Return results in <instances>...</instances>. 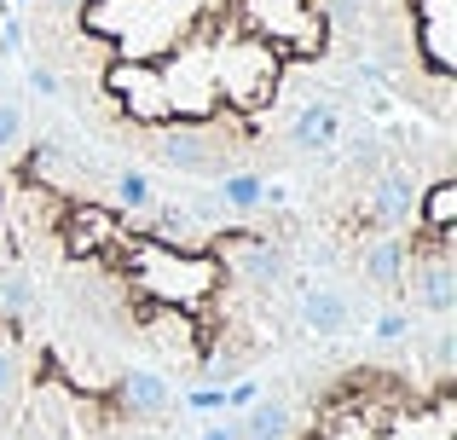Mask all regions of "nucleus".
Instances as JSON below:
<instances>
[{
    "label": "nucleus",
    "mask_w": 457,
    "mask_h": 440,
    "mask_svg": "<svg viewBox=\"0 0 457 440\" xmlns=\"http://www.w3.org/2000/svg\"><path fill=\"white\" fill-rule=\"evenodd\" d=\"M197 440H244V429H237V418L226 411V418H220V423H209V429H203Z\"/></svg>",
    "instance_id": "obj_23"
},
{
    "label": "nucleus",
    "mask_w": 457,
    "mask_h": 440,
    "mask_svg": "<svg viewBox=\"0 0 457 440\" xmlns=\"http://www.w3.org/2000/svg\"><path fill=\"white\" fill-rule=\"evenodd\" d=\"M186 406H191V411H209V418H214V411H226V388H191Z\"/></svg>",
    "instance_id": "obj_21"
},
{
    "label": "nucleus",
    "mask_w": 457,
    "mask_h": 440,
    "mask_svg": "<svg viewBox=\"0 0 457 440\" xmlns=\"http://www.w3.org/2000/svg\"><path fill=\"white\" fill-rule=\"evenodd\" d=\"M261 394H267V383H261V377H232V388H226V411H244V406H255Z\"/></svg>",
    "instance_id": "obj_19"
},
{
    "label": "nucleus",
    "mask_w": 457,
    "mask_h": 440,
    "mask_svg": "<svg viewBox=\"0 0 457 440\" xmlns=\"http://www.w3.org/2000/svg\"><path fill=\"white\" fill-rule=\"evenodd\" d=\"M122 406L134 411V418H162V411L174 406V388L156 371H128L122 377Z\"/></svg>",
    "instance_id": "obj_12"
},
{
    "label": "nucleus",
    "mask_w": 457,
    "mask_h": 440,
    "mask_svg": "<svg viewBox=\"0 0 457 440\" xmlns=\"http://www.w3.org/2000/svg\"><path fill=\"white\" fill-rule=\"evenodd\" d=\"M452 360H457V336H452V330H440V336H435V365H440V371H452Z\"/></svg>",
    "instance_id": "obj_25"
},
{
    "label": "nucleus",
    "mask_w": 457,
    "mask_h": 440,
    "mask_svg": "<svg viewBox=\"0 0 457 440\" xmlns=\"http://www.w3.org/2000/svg\"><path fill=\"white\" fill-rule=\"evenodd\" d=\"M12 6H23V0H12Z\"/></svg>",
    "instance_id": "obj_28"
},
{
    "label": "nucleus",
    "mask_w": 457,
    "mask_h": 440,
    "mask_svg": "<svg viewBox=\"0 0 457 440\" xmlns=\"http://www.w3.org/2000/svg\"><path fill=\"white\" fill-rule=\"evenodd\" d=\"M12 388H18V365H12V353L0 348V400H12Z\"/></svg>",
    "instance_id": "obj_26"
},
{
    "label": "nucleus",
    "mask_w": 457,
    "mask_h": 440,
    "mask_svg": "<svg viewBox=\"0 0 457 440\" xmlns=\"http://www.w3.org/2000/svg\"><path fill=\"white\" fill-rule=\"evenodd\" d=\"M237 429H244V440H290L295 418H290V406H284V400H267V394H261L255 406H244Z\"/></svg>",
    "instance_id": "obj_13"
},
{
    "label": "nucleus",
    "mask_w": 457,
    "mask_h": 440,
    "mask_svg": "<svg viewBox=\"0 0 457 440\" xmlns=\"http://www.w3.org/2000/svg\"><path fill=\"white\" fill-rule=\"evenodd\" d=\"M244 29L278 46V58H312L324 46V6L312 0H244Z\"/></svg>",
    "instance_id": "obj_2"
},
{
    "label": "nucleus",
    "mask_w": 457,
    "mask_h": 440,
    "mask_svg": "<svg viewBox=\"0 0 457 440\" xmlns=\"http://www.w3.org/2000/svg\"><path fill=\"white\" fill-rule=\"evenodd\" d=\"M302 325L312 336H342V330L353 325V307H347L342 290H307L302 295Z\"/></svg>",
    "instance_id": "obj_10"
},
{
    "label": "nucleus",
    "mask_w": 457,
    "mask_h": 440,
    "mask_svg": "<svg viewBox=\"0 0 457 440\" xmlns=\"http://www.w3.org/2000/svg\"><path fill=\"white\" fill-rule=\"evenodd\" d=\"M278 87V46L261 41V35L244 29V41L220 46V64H214V93L237 104V111H255L261 99H272Z\"/></svg>",
    "instance_id": "obj_3"
},
{
    "label": "nucleus",
    "mask_w": 457,
    "mask_h": 440,
    "mask_svg": "<svg viewBox=\"0 0 457 440\" xmlns=\"http://www.w3.org/2000/svg\"><path fill=\"white\" fill-rule=\"evenodd\" d=\"M405 330H411V319H405V313H382V319H377V336H382V342L405 336Z\"/></svg>",
    "instance_id": "obj_24"
},
{
    "label": "nucleus",
    "mask_w": 457,
    "mask_h": 440,
    "mask_svg": "<svg viewBox=\"0 0 457 440\" xmlns=\"http://www.w3.org/2000/svg\"><path fill=\"white\" fill-rule=\"evenodd\" d=\"M29 93H41V99H53L58 93V76L46 64H29Z\"/></svg>",
    "instance_id": "obj_22"
},
{
    "label": "nucleus",
    "mask_w": 457,
    "mask_h": 440,
    "mask_svg": "<svg viewBox=\"0 0 457 440\" xmlns=\"http://www.w3.org/2000/svg\"><path fill=\"white\" fill-rule=\"evenodd\" d=\"M336 134H342V116H336L330 99H307L302 111L290 116V139H295L302 151H330Z\"/></svg>",
    "instance_id": "obj_9"
},
{
    "label": "nucleus",
    "mask_w": 457,
    "mask_h": 440,
    "mask_svg": "<svg viewBox=\"0 0 457 440\" xmlns=\"http://www.w3.org/2000/svg\"><path fill=\"white\" fill-rule=\"evenodd\" d=\"M104 87L122 99V111L134 122H168L174 116V99H168L162 64H145V58H122V64L104 70Z\"/></svg>",
    "instance_id": "obj_5"
},
{
    "label": "nucleus",
    "mask_w": 457,
    "mask_h": 440,
    "mask_svg": "<svg viewBox=\"0 0 457 440\" xmlns=\"http://www.w3.org/2000/svg\"><path fill=\"white\" fill-rule=\"evenodd\" d=\"M186 232H191V209H179V203H162V209H156V220H151V237H156V244H179Z\"/></svg>",
    "instance_id": "obj_18"
},
{
    "label": "nucleus",
    "mask_w": 457,
    "mask_h": 440,
    "mask_svg": "<svg viewBox=\"0 0 457 440\" xmlns=\"http://www.w3.org/2000/svg\"><path fill=\"white\" fill-rule=\"evenodd\" d=\"M156 162L174 174H203V180H220L226 174V151L214 139V128H203L197 116H168L162 134H156Z\"/></svg>",
    "instance_id": "obj_4"
},
{
    "label": "nucleus",
    "mask_w": 457,
    "mask_h": 440,
    "mask_svg": "<svg viewBox=\"0 0 457 440\" xmlns=\"http://www.w3.org/2000/svg\"><path fill=\"white\" fill-rule=\"evenodd\" d=\"M411 226H423V232H452L457 226V180H435L423 192V203H417Z\"/></svg>",
    "instance_id": "obj_14"
},
{
    "label": "nucleus",
    "mask_w": 457,
    "mask_h": 440,
    "mask_svg": "<svg viewBox=\"0 0 457 440\" xmlns=\"http://www.w3.org/2000/svg\"><path fill=\"white\" fill-rule=\"evenodd\" d=\"M220 203L226 209H267V180L261 174H220Z\"/></svg>",
    "instance_id": "obj_15"
},
{
    "label": "nucleus",
    "mask_w": 457,
    "mask_h": 440,
    "mask_svg": "<svg viewBox=\"0 0 457 440\" xmlns=\"http://www.w3.org/2000/svg\"><path fill=\"white\" fill-rule=\"evenodd\" d=\"M128 272L162 307H203L220 290V255L214 249H179V244H156V237L134 244Z\"/></svg>",
    "instance_id": "obj_1"
},
{
    "label": "nucleus",
    "mask_w": 457,
    "mask_h": 440,
    "mask_svg": "<svg viewBox=\"0 0 457 440\" xmlns=\"http://www.w3.org/2000/svg\"><path fill=\"white\" fill-rule=\"evenodd\" d=\"M0 18H6V6H0Z\"/></svg>",
    "instance_id": "obj_29"
},
{
    "label": "nucleus",
    "mask_w": 457,
    "mask_h": 440,
    "mask_svg": "<svg viewBox=\"0 0 457 440\" xmlns=\"http://www.w3.org/2000/svg\"><path fill=\"white\" fill-rule=\"evenodd\" d=\"M35 307V284L23 278V272H12V278H0V319H6L12 330H18V319Z\"/></svg>",
    "instance_id": "obj_17"
},
{
    "label": "nucleus",
    "mask_w": 457,
    "mask_h": 440,
    "mask_svg": "<svg viewBox=\"0 0 457 440\" xmlns=\"http://www.w3.org/2000/svg\"><path fill=\"white\" fill-rule=\"evenodd\" d=\"M53 6H64V12H70V6H81V0H53Z\"/></svg>",
    "instance_id": "obj_27"
},
{
    "label": "nucleus",
    "mask_w": 457,
    "mask_h": 440,
    "mask_svg": "<svg viewBox=\"0 0 457 440\" xmlns=\"http://www.w3.org/2000/svg\"><path fill=\"white\" fill-rule=\"evenodd\" d=\"M417 18V53L435 76L457 70V0H411Z\"/></svg>",
    "instance_id": "obj_6"
},
{
    "label": "nucleus",
    "mask_w": 457,
    "mask_h": 440,
    "mask_svg": "<svg viewBox=\"0 0 457 440\" xmlns=\"http://www.w3.org/2000/svg\"><path fill=\"white\" fill-rule=\"evenodd\" d=\"M365 278L377 284V290H400L405 284V267H411V249L400 244V237H377V244H365Z\"/></svg>",
    "instance_id": "obj_11"
},
{
    "label": "nucleus",
    "mask_w": 457,
    "mask_h": 440,
    "mask_svg": "<svg viewBox=\"0 0 457 440\" xmlns=\"http://www.w3.org/2000/svg\"><path fill=\"white\" fill-rule=\"evenodd\" d=\"M411 215H417L411 174H405V169H388L377 180V197H370V220H377V226H411Z\"/></svg>",
    "instance_id": "obj_8"
},
{
    "label": "nucleus",
    "mask_w": 457,
    "mask_h": 440,
    "mask_svg": "<svg viewBox=\"0 0 457 440\" xmlns=\"http://www.w3.org/2000/svg\"><path fill=\"white\" fill-rule=\"evenodd\" d=\"M151 203H156V197H151V180L139 169H122V174H116V209H122V220L145 215Z\"/></svg>",
    "instance_id": "obj_16"
},
{
    "label": "nucleus",
    "mask_w": 457,
    "mask_h": 440,
    "mask_svg": "<svg viewBox=\"0 0 457 440\" xmlns=\"http://www.w3.org/2000/svg\"><path fill=\"white\" fill-rule=\"evenodd\" d=\"M64 249H70V255H99V249H122V209H104V203H70V209H64Z\"/></svg>",
    "instance_id": "obj_7"
},
{
    "label": "nucleus",
    "mask_w": 457,
    "mask_h": 440,
    "mask_svg": "<svg viewBox=\"0 0 457 440\" xmlns=\"http://www.w3.org/2000/svg\"><path fill=\"white\" fill-rule=\"evenodd\" d=\"M18 139H23V111H18V104H6V99H0V151H12Z\"/></svg>",
    "instance_id": "obj_20"
}]
</instances>
